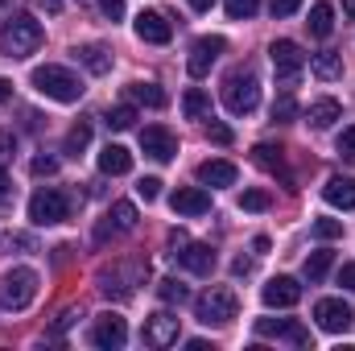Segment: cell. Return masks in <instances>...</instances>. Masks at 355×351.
<instances>
[{"label":"cell","instance_id":"21","mask_svg":"<svg viewBox=\"0 0 355 351\" xmlns=\"http://www.w3.org/2000/svg\"><path fill=\"white\" fill-rule=\"evenodd\" d=\"M322 198L339 211H355V178H331L322 186Z\"/></svg>","mask_w":355,"mask_h":351},{"label":"cell","instance_id":"18","mask_svg":"<svg viewBox=\"0 0 355 351\" xmlns=\"http://www.w3.org/2000/svg\"><path fill=\"white\" fill-rule=\"evenodd\" d=\"M297 302H302V285L293 277H272L265 285V306H272V310H289Z\"/></svg>","mask_w":355,"mask_h":351},{"label":"cell","instance_id":"46","mask_svg":"<svg viewBox=\"0 0 355 351\" xmlns=\"http://www.w3.org/2000/svg\"><path fill=\"white\" fill-rule=\"evenodd\" d=\"M232 273H236V277H248V273H252V261H244V257H240V261L232 264Z\"/></svg>","mask_w":355,"mask_h":351},{"label":"cell","instance_id":"22","mask_svg":"<svg viewBox=\"0 0 355 351\" xmlns=\"http://www.w3.org/2000/svg\"><path fill=\"white\" fill-rule=\"evenodd\" d=\"M310 71H314V79H322V83H335V79L343 75V54H335V50H322V54H314V58H310Z\"/></svg>","mask_w":355,"mask_h":351},{"label":"cell","instance_id":"29","mask_svg":"<svg viewBox=\"0 0 355 351\" xmlns=\"http://www.w3.org/2000/svg\"><path fill=\"white\" fill-rule=\"evenodd\" d=\"M331 264H335V252H331V248H318V252H310V257H306V277L318 285V281L331 273Z\"/></svg>","mask_w":355,"mask_h":351},{"label":"cell","instance_id":"38","mask_svg":"<svg viewBox=\"0 0 355 351\" xmlns=\"http://www.w3.org/2000/svg\"><path fill=\"white\" fill-rule=\"evenodd\" d=\"M137 194H141L145 203H153V198L162 194V178H141V182H137Z\"/></svg>","mask_w":355,"mask_h":351},{"label":"cell","instance_id":"42","mask_svg":"<svg viewBox=\"0 0 355 351\" xmlns=\"http://www.w3.org/2000/svg\"><path fill=\"white\" fill-rule=\"evenodd\" d=\"M33 174H37V178L58 174V157H46V153H42V157H33Z\"/></svg>","mask_w":355,"mask_h":351},{"label":"cell","instance_id":"33","mask_svg":"<svg viewBox=\"0 0 355 351\" xmlns=\"http://www.w3.org/2000/svg\"><path fill=\"white\" fill-rule=\"evenodd\" d=\"M240 207H244V211H268V207H272V194L261 190V186H252V190L240 194Z\"/></svg>","mask_w":355,"mask_h":351},{"label":"cell","instance_id":"40","mask_svg":"<svg viewBox=\"0 0 355 351\" xmlns=\"http://www.w3.org/2000/svg\"><path fill=\"white\" fill-rule=\"evenodd\" d=\"M302 8V0H268V12L272 17H293Z\"/></svg>","mask_w":355,"mask_h":351},{"label":"cell","instance_id":"28","mask_svg":"<svg viewBox=\"0 0 355 351\" xmlns=\"http://www.w3.org/2000/svg\"><path fill=\"white\" fill-rule=\"evenodd\" d=\"M252 162H257L261 170H268V174H281V170H285V149H281V145H277V149H272V145H257V149H252Z\"/></svg>","mask_w":355,"mask_h":351},{"label":"cell","instance_id":"31","mask_svg":"<svg viewBox=\"0 0 355 351\" xmlns=\"http://www.w3.org/2000/svg\"><path fill=\"white\" fill-rule=\"evenodd\" d=\"M87 145H91V120H79V124H75V128L67 132V149H62V153L79 157V153H83Z\"/></svg>","mask_w":355,"mask_h":351},{"label":"cell","instance_id":"41","mask_svg":"<svg viewBox=\"0 0 355 351\" xmlns=\"http://www.w3.org/2000/svg\"><path fill=\"white\" fill-rule=\"evenodd\" d=\"M12 17H21V0H0V29H8Z\"/></svg>","mask_w":355,"mask_h":351},{"label":"cell","instance_id":"27","mask_svg":"<svg viewBox=\"0 0 355 351\" xmlns=\"http://www.w3.org/2000/svg\"><path fill=\"white\" fill-rule=\"evenodd\" d=\"M306 25H310L314 37H331V29H335V8H331V4H314Z\"/></svg>","mask_w":355,"mask_h":351},{"label":"cell","instance_id":"20","mask_svg":"<svg viewBox=\"0 0 355 351\" xmlns=\"http://www.w3.org/2000/svg\"><path fill=\"white\" fill-rule=\"evenodd\" d=\"M99 170L112 174V178L128 174V170H132V153H128L124 145H112V141H107V145L99 149Z\"/></svg>","mask_w":355,"mask_h":351},{"label":"cell","instance_id":"24","mask_svg":"<svg viewBox=\"0 0 355 351\" xmlns=\"http://www.w3.org/2000/svg\"><path fill=\"white\" fill-rule=\"evenodd\" d=\"M75 58L87 67L91 75H107V71H112V54H107L103 46H95V42H91V46H79V50H75Z\"/></svg>","mask_w":355,"mask_h":351},{"label":"cell","instance_id":"36","mask_svg":"<svg viewBox=\"0 0 355 351\" xmlns=\"http://www.w3.org/2000/svg\"><path fill=\"white\" fill-rule=\"evenodd\" d=\"M314 236H318V240H339V236H343V223L331 219V215H322V219H314Z\"/></svg>","mask_w":355,"mask_h":351},{"label":"cell","instance_id":"51","mask_svg":"<svg viewBox=\"0 0 355 351\" xmlns=\"http://www.w3.org/2000/svg\"><path fill=\"white\" fill-rule=\"evenodd\" d=\"M343 17H347V21H355V0H343Z\"/></svg>","mask_w":355,"mask_h":351},{"label":"cell","instance_id":"43","mask_svg":"<svg viewBox=\"0 0 355 351\" xmlns=\"http://www.w3.org/2000/svg\"><path fill=\"white\" fill-rule=\"evenodd\" d=\"M99 8H103V17H112V21L124 17V0H99Z\"/></svg>","mask_w":355,"mask_h":351},{"label":"cell","instance_id":"45","mask_svg":"<svg viewBox=\"0 0 355 351\" xmlns=\"http://www.w3.org/2000/svg\"><path fill=\"white\" fill-rule=\"evenodd\" d=\"M8 149H17V137H8V132H0V157H8Z\"/></svg>","mask_w":355,"mask_h":351},{"label":"cell","instance_id":"14","mask_svg":"<svg viewBox=\"0 0 355 351\" xmlns=\"http://www.w3.org/2000/svg\"><path fill=\"white\" fill-rule=\"evenodd\" d=\"M182 268H190V273H198V277H207L211 268H215V248L211 244H194V240H186L182 248H174L170 252Z\"/></svg>","mask_w":355,"mask_h":351},{"label":"cell","instance_id":"19","mask_svg":"<svg viewBox=\"0 0 355 351\" xmlns=\"http://www.w3.org/2000/svg\"><path fill=\"white\" fill-rule=\"evenodd\" d=\"M236 178H240V170H236L232 162H223V157L198 166V182H202V186H236Z\"/></svg>","mask_w":355,"mask_h":351},{"label":"cell","instance_id":"3","mask_svg":"<svg viewBox=\"0 0 355 351\" xmlns=\"http://www.w3.org/2000/svg\"><path fill=\"white\" fill-rule=\"evenodd\" d=\"M219 91H223V108H227L232 116H248V112H257V103H261V79H257L248 67L232 71Z\"/></svg>","mask_w":355,"mask_h":351},{"label":"cell","instance_id":"15","mask_svg":"<svg viewBox=\"0 0 355 351\" xmlns=\"http://www.w3.org/2000/svg\"><path fill=\"white\" fill-rule=\"evenodd\" d=\"M137 37H141V42H149V46H166V42L174 37V25L166 21V12L145 8V12L137 17Z\"/></svg>","mask_w":355,"mask_h":351},{"label":"cell","instance_id":"16","mask_svg":"<svg viewBox=\"0 0 355 351\" xmlns=\"http://www.w3.org/2000/svg\"><path fill=\"white\" fill-rule=\"evenodd\" d=\"M137 228V207L132 203H112L107 219L95 228V240H107V236H120V232H132Z\"/></svg>","mask_w":355,"mask_h":351},{"label":"cell","instance_id":"26","mask_svg":"<svg viewBox=\"0 0 355 351\" xmlns=\"http://www.w3.org/2000/svg\"><path fill=\"white\" fill-rule=\"evenodd\" d=\"M207 112H211V99H207L202 87H190L182 95V116H186V120H202Z\"/></svg>","mask_w":355,"mask_h":351},{"label":"cell","instance_id":"34","mask_svg":"<svg viewBox=\"0 0 355 351\" xmlns=\"http://www.w3.org/2000/svg\"><path fill=\"white\" fill-rule=\"evenodd\" d=\"M223 8H227L232 21H248V17H257L261 0H223Z\"/></svg>","mask_w":355,"mask_h":351},{"label":"cell","instance_id":"50","mask_svg":"<svg viewBox=\"0 0 355 351\" xmlns=\"http://www.w3.org/2000/svg\"><path fill=\"white\" fill-rule=\"evenodd\" d=\"M0 198H8V174H4V166H0Z\"/></svg>","mask_w":355,"mask_h":351},{"label":"cell","instance_id":"32","mask_svg":"<svg viewBox=\"0 0 355 351\" xmlns=\"http://www.w3.org/2000/svg\"><path fill=\"white\" fill-rule=\"evenodd\" d=\"M132 124H137V108H132V103H120V108L107 112V128H112V132H124V128H132Z\"/></svg>","mask_w":355,"mask_h":351},{"label":"cell","instance_id":"4","mask_svg":"<svg viewBox=\"0 0 355 351\" xmlns=\"http://www.w3.org/2000/svg\"><path fill=\"white\" fill-rule=\"evenodd\" d=\"M46 42V29H42V21H33V17H12V25L4 29V54L8 58H29V54H37V46Z\"/></svg>","mask_w":355,"mask_h":351},{"label":"cell","instance_id":"2","mask_svg":"<svg viewBox=\"0 0 355 351\" xmlns=\"http://www.w3.org/2000/svg\"><path fill=\"white\" fill-rule=\"evenodd\" d=\"M194 314H198L202 327H227V323L240 314V298H236V289H227V285H211L207 293L194 298Z\"/></svg>","mask_w":355,"mask_h":351},{"label":"cell","instance_id":"8","mask_svg":"<svg viewBox=\"0 0 355 351\" xmlns=\"http://www.w3.org/2000/svg\"><path fill=\"white\" fill-rule=\"evenodd\" d=\"M37 298V273L33 268H12L4 277V306L8 310H25Z\"/></svg>","mask_w":355,"mask_h":351},{"label":"cell","instance_id":"35","mask_svg":"<svg viewBox=\"0 0 355 351\" xmlns=\"http://www.w3.org/2000/svg\"><path fill=\"white\" fill-rule=\"evenodd\" d=\"M293 116H297V103H293V95L285 91V95H281V99L272 103V120H277V124H289Z\"/></svg>","mask_w":355,"mask_h":351},{"label":"cell","instance_id":"37","mask_svg":"<svg viewBox=\"0 0 355 351\" xmlns=\"http://www.w3.org/2000/svg\"><path fill=\"white\" fill-rule=\"evenodd\" d=\"M207 137H211L215 145H232V141H236V132H232L223 120H211V124H207Z\"/></svg>","mask_w":355,"mask_h":351},{"label":"cell","instance_id":"10","mask_svg":"<svg viewBox=\"0 0 355 351\" xmlns=\"http://www.w3.org/2000/svg\"><path fill=\"white\" fill-rule=\"evenodd\" d=\"M314 323L322 327V331H331V335H343V331H352L355 314L347 302H339V298H322V302H314Z\"/></svg>","mask_w":355,"mask_h":351},{"label":"cell","instance_id":"49","mask_svg":"<svg viewBox=\"0 0 355 351\" xmlns=\"http://www.w3.org/2000/svg\"><path fill=\"white\" fill-rule=\"evenodd\" d=\"M211 4H215V0H190V8H194V12H207Z\"/></svg>","mask_w":355,"mask_h":351},{"label":"cell","instance_id":"13","mask_svg":"<svg viewBox=\"0 0 355 351\" xmlns=\"http://www.w3.org/2000/svg\"><path fill=\"white\" fill-rule=\"evenodd\" d=\"M257 335H261V339H289V343H297V348H310V331L297 327L293 318H261V323H257Z\"/></svg>","mask_w":355,"mask_h":351},{"label":"cell","instance_id":"17","mask_svg":"<svg viewBox=\"0 0 355 351\" xmlns=\"http://www.w3.org/2000/svg\"><path fill=\"white\" fill-rule=\"evenodd\" d=\"M170 207H174V215H207L211 211V194L202 186H178L170 194Z\"/></svg>","mask_w":355,"mask_h":351},{"label":"cell","instance_id":"1","mask_svg":"<svg viewBox=\"0 0 355 351\" xmlns=\"http://www.w3.org/2000/svg\"><path fill=\"white\" fill-rule=\"evenodd\" d=\"M29 83L42 91L46 99H54V103H79V99H83V83H79V75L67 71V67H54V62L33 67Z\"/></svg>","mask_w":355,"mask_h":351},{"label":"cell","instance_id":"12","mask_svg":"<svg viewBox=\"0 0 355 351\" xmlns=\"http://www.w3.org/2000/svg\"><path fill=\"white\" fill-rule=\"evenodd\" d=\"M141 149L153 157V162H174L178 153V141L170 128H162V124H149V128H141Z\"/></svg>","mask_w":355,"mask_h":351},{"label":"cell","instance_id":"44","mask_svg":"<svg viewBox=\"0 0 355 351\" xmlns=\"http://www.w3.org/2000/svg\"><path fill=\"white\" fill-rule=\"evenodd\" d=\"M339 285L355 293V264H343V268H339Z\"/></svg>","mask_w":355,"mask_h":351},{"label":"cell","instance_id":"30","mask_svg":"<svg viewBox=\"0 0 355 351\" xmlns=\"http://www.w3.org/2000/svg\"><path fill=\"white\" fill-rule=\"evenodd\" d=\"M157 298H162L166 306H182V302H190V289H186L178 277H166V281H157Z\"/></svg>","mask_w":355,"mask_h":351},{"label":"cell","instance_id":"47","mask_svg":"<svg viewBox=\"0 0 355 351\" xmlns=\"http://www.w3.org/2000/svg\"><path fill=\"white\" fill-rule=\"evenodd\" d=\"M8 99H12V83H8V79H0V103H8Z\"/></svg>","mask_w":355,"mask_h":351},{"label":"cell","instance_id":"25","mask_svg":"<svg viewBox=\"0 0 355 351\" xmlns=\"http://www.w3.org/2000/svg\"><path fill=\"white\" fill-rule=\"evenodd\" d=\"M128 99L145 103V108H166V91L157 83H128Z\"/></svg>","mask_w":355,"mask_h":351},{"label":"cell","instance_id":"11","mask_svg":"<svg viewBox=\"0 0 355 351\" xmlns=\"http://www.w3.org/2000/svg\"><path fill=\"white\" fill-rule=\"evenodd\" d=\"M91 343L103 351H120L128 343V323L120 314H99L95 327H91Z\"/></svg>","mask_w":355,"mask_h":351},{"label":"cell","instance_id":"5","mask_svg":"<svg viewBox=\"0 0 355 351\" xmlns=\"http://www.w3.org/2000/svg\"><path fill=\"white\" fill-rule=\"evenodd\" d=\"M268 58H272L277 83H281L285 91L297 87V75L306 71V54H302V46H297V42H289V37H281V42H272V46H268Z\"/></svg>","mask_w":355,"mask_h":351},{"label":"cell","instance_id":"6","mask_svg":"<svg viewBox=\"0 0 355 351\" xmlns=\"http://www.w3.org/2000/svg\"><path fill=\"white\" fill-rule=\"evenodd\" d=\"M71 215V198L58 190V186H46V190H37L33 198H29V219L37 223V228H54V223H62Z\"/></svg>","mask_w":355,"mask_h":351},{"label":"cell","instance_id":"48","mask_svg":"<svg viewBox=\"0 0 355 351\" xmlns=\"http://www.w3.org/2000/svg\"><path fill=\"white\" fill-rule=\"evenodd\" d=\"M37 4H42L46 12H58V8H62V0H37Z\"/></svg>","mask_w":355,"mask_h":351},{"label":"cell","instance_id":"23","mask_svg":"<svg viewBox=\"0 0 355 351\" xmlns=\"http://www.w3.org/2000/svg\"><path fill=\"white\" fill-rule=\"evenodd\" d=\"M339 116H343L339 99H314V103H310V112H306L310 128H331V124H335Z\"/></svg>","mask_w":355,"mask_h":351},{"label":"cell","instance_id":"9","mask_svg":"<svg viewBox=\"0 0 355 351\" xmlns=\"http://www.w3.org/2000/svg\"><path fill=\"white\" fill-rule=\"evenodd\" d=\"M227 50V42L223 37H198L194 46H190V58H186V71H190V79H207L211 75V67H215V58Z\"/></svg>","mask_w":355,"mask_h":351},{"label":"cell","instance_id":"39","mask_svg":"<svg viewBox=\"0 0 355 351\" xmlns=\"http://www.w3.org/2000/svg\"><path fill=\"white\" fill-rule=\"evenodd\" d=\"M339 153H343L347 162H355V124H347V128L339 132Z\"/></svg>","mask_w":355,"mask_h":351},{"label":"cell","instance_id":"7","mask_svg":"<svg viewBox=\"0 0 355 351\" xmlns=\"http://www.w3.org/2000/svg\"><path fill=\"white\" fill-rule=\"evenodd\" d=\"M178 335H182V318L170 314V310H157V314H149L145 318V331H141V339L149 343V348H174Z\"/></svg>","mask_w":355,"mask_h":351}]
</instances>
